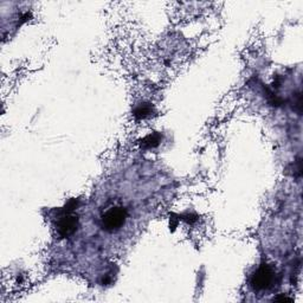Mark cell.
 <instances>
[{
    "instance_id": "5b68a950",
    "label": "cell",
    "mask_w": 303,
    "mask_h": 303,
    "mask_svg": "<svg viewBox=\"0 0 303 303\" xmlns=\"http://www.w3.org/2000/svg\"><path fill=\"white\" fill-rule=\"evenodd\" d=\"M152 113V107L149 104H142V105H139L138 108L135 109L134 115L135 118L138 119H144L147 116L151 115Z\"/></svg>"
},
{
    "instance_id": "3957f363",
    "label": "cell",
    "mask_w": 303,
    "mask_h": 303,
    "mask_svg": "<svg viewBox=\"0 0 303 303\" xmlns=\"http://www.w3.org/2000/svg\"><path fill=\"white\" fill-rule=\"evenodd\" d=\"M79 217L74 215H64L57 223V232L61 237L68 238L74 235L79 229Z\"/></svg>"
},
{
    "instance_id": "6da1fadb",
    "label": "cell",
    "mask_w": 303,
    "mask_h": 303,
    "mask_svg": "<svg viewBox=\"0 0 303 303\" xmlns=\"http://www.w3.org/2000/svg\"><path fill=\"white\" fill-rule=\"evenodd\" d=\"M128 211L122 206H113L103 213L101 218V224L103 230L107 232H116L123 227L127 221Z\"/></svg>"
},
{
    "instance_id": "8992f818",
    "label": "cell",
    "mask_w": 303,
    "mask_h": 303,
    "mask_svg": "<svg viewBox=\"0 0 303 303\" xmlns=\"http://www.w3.org/2000/svg\"><path fill=\"white\" fill-rule=\"evenodd\" d=\"M274 301H277V302H293V299H290V297L284 296V295H281V296L275 297Z\"/></svg>"
},
{
    "instance_id": "7a4b0ae2",
    "label": "cell",
    "mask_w": 303,
    "mask_h": 303,
    "mask_svg": "<svg viewBox=\"0 0 303 303\" xmlns=\"http://www.w3.org/2000/svg\"><path fill=\"white\" fill-rule=\"evenodd\" d=\"M275 271L269 264H262L252 275L250 284L255 291H262L270 289L275 281Z\"/></svg>"
},
{
    "instance_id": "277c9868",
    "label": "cell",
    "mask_w": 303,
    "mask_h": 303,
    "mask_svg": "<svg viewBox=\"0 0 303 303\" xmlns=\"http://www.w3.org/2000/svg\"><path fill=\"white\" fill-rule=\"evenodd\" d=\"M161 136L159 134H153L148 135L142 140V146L144 148H153V147H157L160 143Z\"/></svg>"
}]
</instances>
